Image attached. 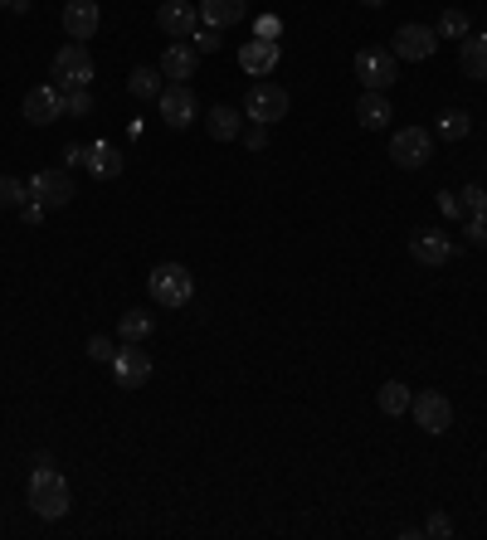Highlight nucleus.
Returning a JSON list of instances; mask_svg holds the SVG:
<instances>
[{
    "label": "nucleus",
    "instance_id": "9d476101",
    "mask_svg": "<svg viewBox=\"0 0 487 540\" xmlns=\"http://www.w3.org/2000/svg\"><path fill=\"white\" fill-rule=\"evenodd\" d=\"M59 117H69L59 83H39V88L25 93V122H30V127H49V122H59Z\"/></svg>",
    "mask_w": 487,
    "mask_h": 540
},
{
    "label": "nucleus",
    "instance_id": "58836bf2",
    "mask_svg": "<svg viewBox=\"0 0 487 540\" xmlns=\"http://www.w3.org/2000/svg\"><path fill=\"white\" fill-rule=\"evenodd\" d=\"M361 5H385V0H361Z\"/></svg>",
    "mask_w": 487,
    "mask_h": 540
},
{
    "label": "nucleus",
    "instance_id": "0eeeda50",
    "mask_svg": "<svg viewBox=\"0 0 487 540\" xmlns=\"http://www.w3.org/2000/svg\"><path fill=\"white\" fill-rule=\"evenodd\" d=\"M434 49H439V30L434 25H400L395 44H390V54L400 64H424V59H434Z\"/></svg>",
    "mask_w": 487,
    "mask_h": 540
},
{
    "label": "nucleus",
    "instance_id": "c9c22d12",
    "mask_svg": "<svg viewBox=\"0 0 487 540\" xmlns=\"http://www.w3.org/2000/svg\"><path fill=\"white\" fill-rule=\"evenodd\" d=\"M244 146H249V151H263V146H268V127L254 122V127H249V137H244Z\"/></svg>",
    "mask_w": 487,
    "mask_h": 540
},
{
    "label": "nucleus",
    "instance_id": "7ed1b4c3",
    "mask_svg": "<svg viewBox=\"0 0 487 540\" xmlns=\"http://www.w3.org/2000/svg\"><path fill=\"white\" fill-rule=\"evenodd\" d=\"M356 78L366 93H390L395 78H400V59L390 49H361L356 54Z\"/></svg>",
    "mask_w": 487,
    "mask_h": 540
},
{
    "label": "nucleus",
    "instance_id": "5701e85b",
    "mask_svg": "<svg viewBox=\"0 0 487 540\" xmlns=\"http://www.w3.org/2000/svg\"><path fill=\"white\" fill-rule=\"evenodd\" d=\"M151 331H156V317L142 312V307H127V312L117 317V336H122V341H132V346L151 341Z\"/></svg>",
    "mask_w": 487,
    "mask_h": 540
},
{
    "label": "nucleus",
    "instance_id": "b1692460",
    "mask_svg": "<svg viewBox=\"0 0 487 540\" xmlns=\"http://www.w3.org/2000/svg\"><path fill=\"white\" fill-rule=\"evenodd\" d=\"M410 399H414V390H410V385H400V380H385V385L375 390V404H380V414H390V419L410 414Z\"/></svg>",
    "mask_w": 487,
    "mask_h": 540
},
{
    "label": "nucleus",
    "instance_id": "cd10ccee",
    "mask_svg": "<svg viewBox=\"0 0 487 540\" xmlns=\"http://www.w3.org/2000/svg\"><path fill=\"white\" fill-rule=\"evenodd\" d=\"M439 35H444V39H463V35H473V25H468V15H463V10H444V15H439Z\"/></svg>",
    "mask_w": 487,
    "mask_h": 540
},
{
    "label": "nucleus",
    "instance_id": "4468645a",
    "mask_svg": "<svg viewBox=\"0 0 487 540\" xmlns=\"http://www.w3.org/2000/svg\"><path fill=\"white\" fill-rule=\"evenodd\" d=\"M410 258L424 263V268H444L453 258V239L439 234V229H414L410 234Z\"/></svg>",
    "mask_w": 487,
    "mask_h": 540
},
{
    "label": "nucleus",
    "instance_id": "dca6fc26",
    "mask_svg": "<svg viewBox=\"0 0 487 540\" xmlns=\"http://www.w3.org/2000/svg\"><path fill=\"white\" fill-rule=\"evenodd\" d=\"M98 25H103V10H98V0H69L64 5V35L69 39H93L98 35Z\"/></svg>",
    "mask_w": 487,
    "mask_h": 540
},
{
    "label": "nucleus",
    "instance_id": "f03ea898",
    "mask_svg": "<svg viewBox=\"0 0 487 540\" xmlns=\"http://www.w3.org/2000/svg\"><path fill=\"white\" fill-rule=\"evenodd\" d=\"M147 297L156 307H166V312L190 307V297H195V273H190L186 263H156L147 273Z\"/></svg>",
    "mask_w": 487,
    "mask_h": 540
},
{
    "label": "nucleus",
    "instance_id": "c756f323",
    "mask_svg": "<svg viewBox=\"0 0 487 540\" xmlns=\"http://www.w3.org/2000/svg\"><path fill=\"white\" fill-rule=\"evenodd\" d=\"M117 346L108 341V336H88V360H103V365H113Z\"/></svg>",
    "mask_w": 487,
    "mask_h": 540
},
{
    "label": "nucleus",
    "instance_id": "6ab92c4d",
    "mask_svg": "<svg viewBox=\"0 0 487 540\" xmlns=\"http://www.w3.org/2000/svg\"><path fill=\"white\" fill-rule=\"evenodd\" d=\"M88 171L98 180H117L127 171V156H122L113 142H98V146H88Z\"/></svg>",
    "mask_w": 487,
    "mask_h": 540
},
{
    "label": "nucleus",
    "instance_id": "c85d7f7f",
    "mask_svg": "<svg viewBox=\"0 0 487 540\" xmlns=\"http://www.w3.org/2000/svg\"><path fill=\"white\" fill-rule=\"evenodd\" d=\"M64 108H69V117H93V93L88 88H64Z\"/></svg>",
    "mask_w": 487,
    "mask_h": 540
},
{
    "label": "nucleus",
    "instance_id": "6e6552de",
    "mask_svg": "<svg viewBox=\"0 0 487 540\" xmlns=\"http://www.w3.org/2000/svg\"><path fill=\"white\" fill-rule=\"evenodd\" d=\"M410 414L424 433H449L453 429V404H449L444 390H419V395L410 399Z\"/></svg>",
    "mask_w": 487,
    "mask_h": 540
},
{
    "label": "nucleus",
    "instance_id": "2eb2a0df",
    "mask_svg": "<svg viewBox=\"0 0 487 540\" xmlns=\"http://www.w3.org/2000/svg\"><path fill=\"white\" fill-rule=\"evenodd\" d=\"M278 59H283V49H278V39H244V49H239V69L249 73V78H268V73L278 69Z\"/></svg>",
    "mask_w": 487,
    "mask_h": 540
},
{
    "label": "nucleus",
    "instance_id": "4be33fe9",
    "mask_svg": "<svg viewBox=\"0 0 487 540\" xmlns=\"http://www.w3.org/2000/svg\"><path fill=\"white\" fill-rule=\"evenodd\" d=\"M205 127H210V137H215V142H234V137L244 132V112L229 108V103H220V108L205 112Z\"/></svg>",
    "mask_w": 487,
    "mask_h": 540
},
{
    "label": "nucleus",
    "instance_id": "1a4fd4ad",
    "mask_svg": "<svg viewBox=\"0 0 487 540\" xmlns=\"http://www.w3.org/2000/svg\"><path fill=\"white\" fill-rule=\"evenodd\" d=\"M156 108H161V122H166V127H176V132L195 127V117H200V103H195L190 83H171V88H161Z\"/></svg>",
    "mask_w": 487,
    "mask_h": 540
},
{
    "label": "nucleus",
    "instance_id": "39448f33",
    "mask_svg": "<svg viewBox=\"0 0 487 540\" xmlns=\"http://www.w3.org/2000/svg\"><path fill=\"white\" fill-rule=\"evenodd\" d=\"M390 156H395L400 171L429 166V156H434V132H429V127H400V132L390 137Z\"/></svg>",
    "mask_w": 487,
    "mask_h": 540
},
{
    "label": "nucleus",
    "instance_id": "f3484780",
    "mask_svg": "<svg viewBox=\"0 0 487 540\" xmlns=\"http://www.w3.org/2000/svg\"><path fill=\"white\" fill-rule=\"evenodd\" d=\"M195 69H200V49H195L190 39L166 44V54H161V78H176V83H186V78H195Z\"/></svg>",
    "mask_w": 487,
    "mask_h": 540
},
{
    "label": "nucleus",
    "instance_id": "a211bd4d",
    "mask_svg": "<svg viewBox=\"0 0 487 540\" xmlns=\"http://www.w3.org/2000/svg\"><path fill=\"white\" fill-rule=\"evenodd\" d=\"M244 15H249V0H205L200 5V25H210V30H229Z\"/></svg>",
    "mask_w": 487,
    "mask_h": 540
},
{
    "label": "nucleus",
    "instance_id": "f704fd0d",
    "mask_svg": "<svg viewBox=\"0 0 487 540\" xmlns=\"http://www.w3.org/2000/svg\"><path fill=\"white\" fill-rule=\"evenodd\" d=\"M64 166H88V146H78V142L64 146Z\"/></svg>",
    "mask_w": 487,
    "mask_h": 540
},
{
    "label": "nucleus",
    "instance_id": "20e7f679",
    "mask_svg": "<svg viewBox=\"0 0 487 540\" xmlns=\"http://www.w3.org/2000/svg\"><path fill=\"white\" fill-rule=\"evenodd\" d=\"M288 108H293V98H288V88H278V83H254V88H249V98H244V117H249V122H259V127L283 122Z\"/></svg>",
    "mask_w": 487,
    "mask_h": 540
},
{
    "label": "nucleus",
    "instance_id": "9b49d317",
    "mask_svg": "<svg viewBox=\"0 0 487 540\" xmlns=\"http://www.w3.org/2000/svg\"><path fill=\"white\" fill-rule=\"evenodd\" d=\"M25 185H30V195H35L44 210H64V205L74 200V176H69V171H49V166H44V171H35Z\"/></svg>",
    "mask_w": 487,
    "mask_h": 540
},
{
    "label": "nucleus",
    "instance_id": "7c9ffc66",
    "mask_svg": "<svg viewBox=\"0 0 487 540\" xmlns=\"http://www.w3.org/2000/svg\"><path fill=\"white\" fill-rule=\"evenodd\" d=\"M458 200H463V215H478V210H487V190H478V185L458 190Z\"/></svg>",
    "mask_w": 487,
    "mask_h": 540
},
{
    "label": "nucleus",
    "instance_id": "473e14b6",
    "mask_svg": "<svg viewBox=\"0 0 487 540\" xmlns=\"http://www.w3.org/2000/svg\"><path fill=\"white\" fill-rule=\"evenodd\" d=\"M468 239H473L478 249H487V210H478V215H468Z\"/></svg>",
    "mask_w": 487,
    "mask_h": 540
},
{
    "label": "nucleus",
    "instance_id": "2f4dec72",
    "mask_svg": "<svg viewBox=\"0 0 487 540\" xmlns=\"http://www.w3.org/2000/svg\"><path fill=\"white\" fill-rule=\"evenodd\" d=\"M190 44H195L200 54H215L225 39H220V30H210V25H205V30H195V35H190Z\"/></svg>",
    "mask_w": 487,
    "mask_h": 540
},
{
    "label": "nucleus",
    "instance_id": "a878e982",
    "mask_svg": "<svg viewBox=\"0 0 487 540\" xmlns=\"http://www.w3.org/2000/svg\"><path fill=\"white\" fill-rule=\"evenodd\" d=\"M434 132H439V142H463V137L473 132V122H468V112L463 108H444L439 112V122H434Z\"/></svg>",
    "mask_w": 487,
    "mask_h": 540
},
{
    "label": "nucleus",
    "instance_id": "393cba45",
    "mask_svg": "<svg viewBox=\"0 0 487 540\" xmlns=\"http://www.w3.org/2000/svg\"><path fill=\"white\" fill-rule=\"evenodd\" d=\"M161 88H166V83H161V69H151V64H142V69L127 73V93H132V98H142V103H156V98H161Z\"/></svg>",
    "mask_w": 487,
    "mask_h": 540
},
{
    "label": "nucleus",
    "instance_id": "72a5a7b5",
    "mask_svg": "<svg viewBox=\"0 0 487 540\" xmlns=\"http://www.w3.org/2000/svg\"><path fill=\"white\" fill-rule=\"evenodd\" d=\"M424 536H453V521L444 516V511H434V516L424 521Z\"/></svg>",
    "mask_w": 487,
    "mask_h": 540
},
{
    "label": "nucleus",
    "instance_id": "f8f14e48",
    "mask_svg": "<svg viewBox=\"0 0 487 540\" xmlns=\"http://www.w3.org/2000/svg\"><path fill=\"white\" fill-rule=\"evenodd\" d=\"M151 370H156V365H151L147 351H137L132 341H122V351L113 356V375H117V385H122V390H142V385L151 380Z\"/></svg>",
    "mask_w": 487,
    "mask_h": 540
},
{
    "label": "nucleus",
    "instance_id": "4c0bfd02",
    "mask_svg": "<svg viewBox=\"0 0 487 540\" xmlns=\"http://www.w3.org/2000/svg\"><path fill=\"white\" fill-rule=\"evenodd\" d=\"M439 205H444L453 219H463V200H458V195H439Z\"/></svg>",
    "mask_w": 487,
    "mask_h": 540
},
{
    "label": "nucleus",
    "instance_id": "bb28decb",
    "mask_svg": "<svg viewBox=\"0 0 487 540\" xmlns=\"http://www.w3.org/2000/svg\"><path fill=\"white\" fill-rule=\"evenodd\" d=\"M30 200V185L15 176H0V210H20Z\"/></svg>",
    "mask_w": 487,
    "mask_h": 540
},
{
    "label": "nucleus",
    "instance_id": "e433bc0d",
    "mask_svg": "<svg viewBox=\"0 0 487 540\" xmlns=\"http://www.w3.org/2000/svg\"><path fill=\"white\" fill-rule=\"evenodd\" d=\"M20 215H25V224H39V219H44V205H39L35 195H30V200L20 205Z\"/></svg>",
    "mask_w": 487,
    "mask_h": 540
},
{
    "label": "nucleus",
    "instance_id": "aec40b11",
    "mask_svg": "<svg viewBox=\"0 0 487 540\" xmlns=\"http://www.w3.org/2000/svg\"><path fill=\"white\" fill-rule=\"evenodd\" d=\"M356 117H361V127H366V132H385V127H390V117H395V108H390V98H385V93H361Z\"/></svg>",
    "mask_w": 487,
    "mask_h": 540
},
{
    "label": "nucleus",
    "instance_id": "423d86ee",
    "mask_svg": "<svg viewBox=\"0 0 487 540\" xmlns=\"http://www.w3.org/2000/svg\"><path fill=\"white\" fill-rule=\"evenodd\" d=\"M54 83H59V88H88V83H93V54H88V44L69 39V44L54 54Z\"/></svg>",
    "mask_w": 487,
    "mask_h": 540
},
{
    "label": "nucleus",
    "instance_id": "412c9836",
    "mask_svg": "<svg viewBox=\"0 0 487 540\" xmlns=\"http://www.w3.org/2000/svg\"><path fill=\"white\" fill-rule=\"evenodd\" d=\"M458 69L468 73V78H487V35L458 39Z\"/></svg>",
    "mask_w": 487,
    "mask_h": 540
},
{
    "label": "nucleus",
    "instance_id": "ddd939ff",
    "mask_svg": "<svg viewBox=\"0 0 487 540\" xmlns=\"http://www.w3.org/2000/svg\"><path fill=\"white\" fill-rule=\"evenodd\" d=\"M156 25L166 30V39H190L200 30V5H190V0H161Z\"/></svg>",
    "mask_w": 487,
    "mask_h": 540
},
{
    "label": "nucleus",
    "instance_id": "f257e3e1",
    "mask_svg": "<svg viewBox=\"0 0 487 540\" xmlns=\"http://www.w3.org/2000/svg\"><path fill=\"white\" fill-rule=\"evenodd\" d=\"M25 497H30V511L44 516V521H59V516H69V482H64V472L54 468V463H35L30 472V487H25Z\"/></svg>",
    "mask_w": 487,
    "mask_h": 540
},
{
    "label": "nucleus",
    "instance_id": "ea45409f",
    "mask_svg": "<svg viewBox=\"0 0 487 540\" xmlns=\"http://www.w3.org/2000/svg\"><path fill=\"white\" fill-rule=\"evenodd\" d=\"M0 5H10V0H0Z\"/></svg>",
    "mask_w": 487,
    "mask_h": 540
}]
</instances>
